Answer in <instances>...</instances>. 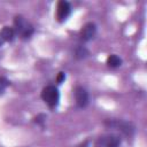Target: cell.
<instances>
[{
	"mask_svg": "<svg viewBox=\"0 0 147 147\" xmlns=\"http://www.w3.org/2000/svg\"><path fill=\"white\" fill-rule=\"evenodd\" d=\"M15 24V33L18 34L23 39H28L33 33V26L23 17V16H16L14 20Z\"/></svg>",
	"mask_w": 147,
	"mask_h": 147,
	"instance_id": "1",
	"label": "cell"
},
{
	"mask_svg": "<svg viewBox=\"0 0 147 147\" xmlns=\"http://www.w3.org/2000/svg\"><path fill=\"white\" fill-rule=\"evenodd\" d=\"M41 99L44 100V102L49 107V108H55L59 103V99H60V94L59 91L55 86H46L44 87L42 92H41Z\"/></svg>",
	"mask_w": 147,
	"mask_h": 147,
	"instance_id": "2",
	"label": "cell"
},
{
	"mask_svg": "<svg viewBox=\"0 0 147 147\" xmlns=\"http://www.w3.org/2000/svg\"><path fill=\"white\" fill-rule=\"evenodd\" d=\"M119 144H121V139L117 136L110 134V136L100 137L95 142V147H118Z\"/></svg>",
	"mask_w": 147,
	"mask_h": 147,
	"instance_id": "3",
	"label": "cell"
},
{
	"mask_svg": "<svg viewBox=\"0 0 147 147\" xmlns=\"http://www.w3.org/2000/svg\"><path fill=\"white\" fill-rule=\"evenodd\" d=\"M105 124L109 127H114L117 130H121L122 132L126 133V134H131L133 132V126L131 125V123L129 122H124V121H114V119H108L105 122Z\"/></svg>",
	"mask_w": 147,
	"mask_h": 147,
	"instance_id": "4",
	"label": "cell"
},
{
	"mask_svg": "<svg viewBox=\"0 0 147 147\" xmlns=\"http://www.w3.org/2000/svg\"><path fill=\"white\" fill-rule=\"evenodd\" d=\"M71 13V7H70V3L68 1H60L57 3V7H56V20L59 22H63L68 18V16L70 15Z\"/></svg>",
	"mask_w": 147,
	"mask_h": 147,
	"instance_id": "5",
	"label": "cell"
},
{
	"mask_svg": "<svg viewBox=\"0 0 147 147\" xmlns=\"http://www.w3.org/2000/svg\"><path fill=\"white\" fill-rule=\"evenodd\" d=\"M74 94H75V100H76V103H77L78 107L84 108V107L87 106V103H88V93L84 87H82V86L75 87Z\"/></svg>",
	"mask_w": 147,
	"mask_h": 147,
	"instance_id": "6",
	"label": "cell"
},
{
	"mask_svg": "<svg viewBox=\"0 0 147 147\" xmlns=\"http://www.w3.org/2000/svg\"><path fill=\"white\" fill-rule=\"evenodd\" d=\"M95 32H96V28H95V24L94 23H87L83 26L82 31H80V38L85 41L87 40H91L94 36H95Z\"/></svg>",
	"mask_w": 147,
	"mask_h": 147,
	"instance_id": "7",
	"label": "cell"
},
{
	"mask_svg": "<svg viewBox=\"0 0 147 147\" xmlns=\"http://www.w3.org/2000/svg\"><path fill=\"white\" fill-rule=\"evenodd\" d=\"M15 30L13 28H9V26H5L1 31H0V46L3 44V42H7V41H11L15 37Z\"/></svg>",
	"mask_w": 147,
	"mask_h": 147,
	"instance_id": "8",
	"label": "cell"
},
{
	"mask_svg": "<svg viewBox=\"0 0 147 147\" xmlns=\"http://www.w3.org/2000/svg\"><path fill=\"white\" fill-rule=\"evenodd\" d=\"M107 64H108V67H110V68H117V67H119V65L122 64V60H121L117 55L113 54V55H109V56H108V59H107Z\"/></svg>",
	"mask_w": 147,
	"mask_h": 147,
	"instance_id": "9",
	"label": "cell"
},
{
	"mask_svg": "<svg viewBox=\"0 0 147 147\" xmlns=\"http://www.w3.org/2000/svg\"><path fill=\"white\" fill-rule=\"evenodd\" d=\"M8 85H9V82H8L6 78L0 77V94L5 92V90L7 88V86H8Z\"/></svg>",
	"mask_w": 147,
	"mask_h": 147,
	"instance_id": "10",
	"label": "cell"
},
{
	"mask_svg": "<svg viewBox=\"0 0 147 147\" xmlns=\"http://www.w3.org/2000/svg\"><path fill=\"white\" fill-rule=\"evenodd\" d=\"M76 54H77V56H78V57H84V56L87 54V51H86L85 48L79 47V48L77 49V53H76Z\"/></svg>",
	"mask_w": 147,
	"mask_h": 147,
	"instance_id": "11",
	"label": "cell"
},
{
	"mask_svg": "<svg viewBox=\"0 0 147 147\" xmlns=\"http://www.w3.org/2000/svg\"><path fill=\"white\" fill-rule=\"evenodd\" d=\"M64 78H65L64 74H63V72H60V74H59V76H57V79H56V80H57V83L60 84V83H62V82L64 80Z\"/></svg>",
	"mask_w": 147,
	"mask_h": 147,
	"instance_id": "12",
	"label": "cell"
}]
</instances>
